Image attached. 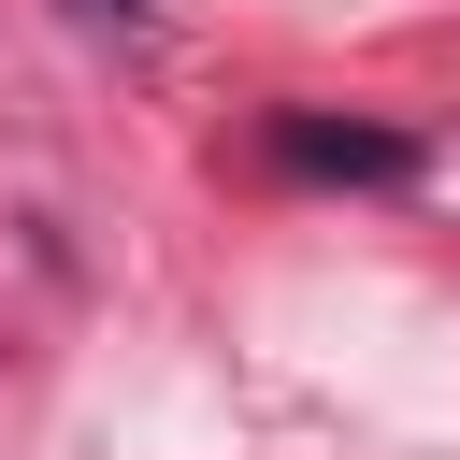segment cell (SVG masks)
Masks as SVG:
<instances>
[{"mask_svg":"<svg viewBox=\"0 0 460 460\" xmlns=\"http://www.w3.org/2000/svg\"><path fill=\"white\" fill-rule=\"evenodd\" d=\"M273 158H288V172H359V187L417 172V144H402V129H331V115H273Z\"/></svg>","mask_w":460,"mask_h":460,"instance_id":"1","label":"cell"},{"mask_svg":"<svg viewBox=\"0 0 460 460\" xmlns=\"http://www.w3.org/2000/svg\"><path fill=\"white\" fill-rule=\"evenodd\" d=\"M86 14H144V0H86Z\"/></svg>","mask_w":460,"mask_h":460,"instance_id":"2","label":"cell"}]
</instances>
